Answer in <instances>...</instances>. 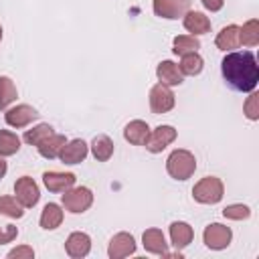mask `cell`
Segmentation results:
<instances>
[{
  "label": "cell",
  "mask_w": 259,
  "mask_h": 259,
  "mask_svg": "<svg viewBox=\"0 0 259 259\" xmlns=\"http://www.w3.org/2000/svg\"><path fill=\"white\" fill-rule=\"evenodd\" d=\"M239 36H241V45L257 47L259 45V20L251 18L249 22H245L243 28H239Z\"/></svg>",
  "instance_id": "cell-25"
},
{
  "label": "cell",
  "mask_w": 259,
  "mask_h": 259,
  "mask_svg": "<svg viewBox=\"0 0 259 259\" xmlns=\"http://www.w3.org/2000/svg\"><path fill=\"white\" fill-rule=\"evenodd\" d=\"M42 182H45V186L51 192H65V190H69L75 184V174L51 170V172H45L42 174Z\"/></svg>",
  "instance_id": "cell-12"
},
{
  "label": "cell",
  "mask_w": 259,
  "mask_h": 259,
  "mask_svg": "<svg viewBox=\"0 0 259 259\" xmlns=\"http://www.w3.org/2000/svg\"><path fill=\"white\" fill-rule=\"evenodd\" d=\"M156 75L160 79V83L168 85V87H174V85H180L184 81V75L180 73L178 65L172 63V61H162L156 69Z\"/></svg>",
  "instance_id": "cell-16"
},
{
  "label": "cell",
  "mask_w": 259,
  "mask_h": 259,
  "mask_svg": "<svg viewBox=\"0 0 259 259\" xmlns=\"http://www.w3.org/2000/svg\"><path fill=\"white\" fill-rule=\"evenodd\" d=\"M148 136H150V127H148V123L142 121V119L130 121V123L125 125V130H123V138H125L130 144H134V146H144L146 140H148Z\"/></svg>",
  "instance_id": "cell-18"
},
{
  "label": "cell",
  "mask_w": 259,
  "mask_h": 259,
  "mask_svg": "<svg viewBox=\"0 0 259 259\" xmlns=\"http://www.w3.org/2000/svg\"><path fill=\"white\" fill-rule=\"evenodd\" d=\"M8 257L10 259H20V257H26V259H32L34 257V251H32V247H28V245H22V247H16V249H12L10 253H8Z\"/></svg>",
  "instance_id": "cell-34"
},
{
  "label": "cell",
  "mask_w": 259,
  "mask_h": 259,
  "mask_svg": "<svg viewBox=\"0 0 259 259\" xmlns=\"http://www.w3.org/2000/svg\"><path fill=\"white\" fill-rule=\"evenodd\" d=\"M61 223H63V210H61V206L55 204V202L45 204V208L40 212V227L47 229V231H53Z\"/></svg>",
  "instance_id": "cell-22"
},
{
  "label": "cell",
  "mask_w": 259,
  "mask_h": 259,
  "mask_svg": "<svg viewBox=\"0 0 259 259\" xmlns=\"http://www.w3.org/2000/svg\"><path fill=\"white\" fill-rule=\"evenodd\" d=\"M223 192H225V186L217 176H204L192 188V196L200 204H217L223 198Z\"/></svg>",
  "instance_id": "cell-3"
},
{
  "label": "cell",
  "mask_w": 259,
  "mask_h": 259,
  "mask_svg": "<svg viewBox=\"0 0 259 259\" xmlns=\"http://www.w3.org/2000/svg\"><path fill=\"white\" fill-rule=\"evenodd\" d=\"M14 194H16V200L24 206V208H30L38 202V186L36 182L30 178V176H20L16 182H14Z\"/></svg>",
  "instance_id": "cell-6"
},
{
  "label": "cell",
  "mask_w": 259,
  "mask_h": 259,
  "mask_svg": "<svg viewBox=\"0 0 259 259\" xmlns=\"http://www.w3.org/2000/svg\"><path fill=\"white\" fill-rule=\"evenodd\" d=\"M239 28H241V26H237V24H229V26H225V28L217 34V40H214L217 49H221V51H233V49L241 47Z\"/></svg>",
  "instance_id": "cell-20"
},
{
  "label": "cell",
  "mask_w": 259,
  "mask_h": 259,
  "mask_svg": "<svg viewBox=\"0 0 259 259\" xmlns=\"http://www.w3.org/2000/svg\"><path fill=\"white\" fill-rule=\"evenodd\" d=\"M200 49V40L194 34H178L174 38V53L176 55H188V53H196Z\"/></svg>",
  "instance_id": "cell-26"
},
{
  "label": "cell",
  "mask_w": 259,
  "mask_h": 259,
  "mask_svg": "<svg viewBox=\"0 0 259 259\" xmlns=\"http://www.w3.org/2000/svg\"><path fill=\"white\" fill-rule=\"evenodd\" d=\"M53 134V127L49 125V123H38V125H34L32 130H26V134H24V142L26 144H30V146H38L45 138H49Z\"/></svg>",
  "instance_id": "cell-30"
},
{
  "label": "cell",
  "mask_w": 259,
  "mask_h": 259,
  "mask_svg": "<svg viewBox=\"0 0 259 259\" xmlns=\"http://www.w3.org/2000/svg\"><path fill=\"white\" fill-rule=\"evenodd\" d=\"M16 235H18V229H16L14 225H4V227H0V245L12 243V241L16 239Z\"/></svg>",
  "instance_id": "cell-33"
},
{
  "label": "cell",
  "mask_w": 259,
  "mask_h": 259,
  "mask_svg": "<svg viewBox=\"0 0 259 259\" xmlns=\"http://www.w3.org/2000/svg\"><path fill=\"white\" fill-rule=\"evenodd\" d=\"M200 2H202V6H204L206 10H210V12L221 10L223 4H225V0H200Z\"/></svg>",
  "instance_id": "cell-35"
},
{
  "label": "cell",
  "mask_w": 259,
  "mask_h": 259,
  "mask_svg": "<svg viewBox=\"0 0 259 259\" xmlns=\"http://www.w3.org/2000/svg\"><path fill=\"white\" fill-rule=\"evenodd\" d=\"M91 152L95 156L97 162H107L113 156V142L107 136H95L91 142Z\"/></svg>",
  "instance_id": "cell-23"
},
{
  "label": "cell",
  "mask_w": 259,
  "mask_h": 259,
  "mask_svg": "<svg viewBox=\"0 0 259 259\" xmlns=\"http://www.w3.org/2000/svg\"><path fill=\"white\" fill-rule=\"evenodd\" d=\"M16 99V87L10 77H0V109H8V105Z\"/></svg>",
  "instance_id": "cell-28"
},
{
  "label": "cell",
  "mask_w": 259,
  "mask_h": 259,
  "mask_svg": "<svg viewBox=\"0 0 259 259\" xmlns=\"http://www.w3.org/2000/svg\"><path fill=\"white\" fill-rule=\"evenodd\" d=\"M166 170L176 180H188L196 170V158L188 150H174L166 160Z\"/></svg>",
  "instance_id": "cell-2"
},
{
  "label": "cell",
  "mask_w": 259,
  "mask_h": 259,
  "mask_svg": "<svg viewBox=\"0 0 259 259\" xmlns=\"http://www.w3.org/2000/svg\"><path fill=\"white\" fill-rule=\"evenodd\" d=\"M67 144V140H65V136H61V134H51L49 138H45L36 148H38V154L42 156V158H47V160H53V158H57L59 154H61V150H63V146Z\"/></svg>",
  "instance_id": "cell-21"
},
{
  "label": "cell",
  "mask_w": 259,
  "mask_h": 259,
  "mask_svg": "<svg viewBox=\"0 0 259 259\" xmlns=\"http://www.w3.org/2000/svg\"><path fill=\"white\" fill-rule=\"evenodd\" d=\"M142 243H144V249L150 251V253L164 255V257H166V253H168V243H166L164 233H162L160 229H148V231H144Z\"/></svg>",
  "instance_id": "cell-15"
},
{
  "label": "cell",
  "mask_w": 259,
  "mask_h": 259,
  "mask_svg": "<svg viewBox=\"0 0 259 259\" xmlns=\"http://www.w3.org/2000/svg\"><path fill=\"white\" fill-rule=\"evenodd\" d=\"M192 237H194V233H192V227H190L188 223L174 221V223L170 225V239H172V245H174L176 249L188 247V245L192 243Z\"/></svg>",
  "instance_id": "cell-17"
},
{
  "label": "cell",
  "mask_w": 259,
  "mask_h": 259,
  "mask_svg": "<svg viewBox=\"0 0 259 259\" xmlns=\"http://www.w3.org/2000/svg\"><path fill=\"white\" fill-rule=\"evenodd\" d=\"M249 214H251V208L247 204H229L223 208V217L231 221H243V219H249Z\"/></svg>",
  "instance_id": "cell-31"
},
{
  "label": "cell",
  "mask_w": 259,
  "mask_h": 259,
  "mask_svg": "<svg viewBox=\"0 0 259 259\" xmlns=\"http://www.w3.org/2000/svg\"><path fill=\"white\" fill-rule=\"evenodd\" d=\"M65 249H67V253H69L71 257H75V259L85 257V255L91 251V237H89L87 233H81V231L71 233V235L67 237Z\"/></svg>",
  "instance_id": "cell-13"
},
{
  "label": "cell",
  "mask_w": 259,
  "mask_h": 259,
  "mask_svg": "<svg viewBox=\"0 0 259 259\" xmlns=\"http://www.w3.org/2000/svg\"><path fill=\"white\" fill-rule=\"evenodd\" d=\"M221 69H223V77L225 81L237 89V91H243V93H249L257 87V81H259V67L255 63V57L253 53L249 51H243V53H229L223 63H221Z\"/></svg>",
  "instance_id": "cell-1"
},
{
  "label": "cell",
  "mask_w": 259,
  "mask_h": 259,
  "mask_svg": "<svg viewBox=\"0 0 259 259\" xmlns=\"http://www.w3.org/2000/svg\"><path fill=\"white\" fill-rule=\"evenodd\" d=\"M243 109H245V115H247L249 119H253V121L259 119V93L253 91V93L247 97Z\"/></svg>",
  "instance_id": "cell-32"
},
{
  "label": "cell",
  "mask_w": 259,
  "mask_h": 259,
  "mask_svg": "<svg viewBox=\"0 0 259 259\" xmlns=\"http://www.w3.org/2000/svg\"><path fill=\"white\" fill-rule=\"evenodd\" d=\"M202 67H204V61H202V57H200L198 53L182 55V61H180V65H178L180 73H182V75H190V77L198 75V73L202 71Z\"/></svg>",
  "instance_id": "cell-24"
},
{
  "label": "cell",
  "mask_w": 259,
  "mask_h": 259,
  "mask_svg": "<svg viewBox=\"0 0 259 259\" xmlns=\"http://www.w3.org/2000/svg\"><path fill=\"white\" fill-rule=\"evenodd\" d=\"M174 107V93L168 85L164 83H156L150 91V109L152 113L160 115V113H166Z\"/></svg>",
  "instance_id": "cell-5"
},
{
  "label": "cell",
  "mask_w": 259,
  "mask_h": 259,
  "mask_svg": "<svg viewBox=\"0 0 259 259\" xmlns=\"http://www.w3.org/2000/svg\"><path fill=\"white\" fill-rule=\"evenodd\" d=\"M202 239H204V245H206L208 249L219 251V249L229 247V243H231V239H233V233H231L229 227L219 225V223H212V225H208V227L204 229Z\"/></svg>",
  "instance_id": "cell-7"
},
{
  "label": "cell",
  "mask_w": 259,
  "mask_h": 259,
  "mask_svg": "<svg viewBox=\"0 0 259 259\" xmlns=\"http://www.w3.org/2000/svg\"><path fill=\"white\" fill-rule=\"evenodd\" d=\"M91 204H93V192L87 186H77V188L71 186L63 194V206L69 212H75V214L85 212Z\"/></svg>",
  "instance_id": "cell-4"
},
{
  "label": "cell",
  "mask_w": 259,
  "mask_h": 259,
  "mask_svg": "<svg viewBox=\"0 0 259 259\" xmlns=\"http://www.w3.org/2000/svg\"><path fill=\"white\" fill-rule=\"evenodd\" d=\"M176 140V130L172 125H158L156 130L150 132L148 140H146V150L152 152V154H158L162 152L166 146H170L172 142Z\"/></svg>",
  "instance_id": "cell-8"
},
{
  "label": "cell",
  "mask_w": 259,
  "mask_h": 259,
  "mask_svg": "<svg viewBox=\"0 0 259 259\" xmlns=\"http://www.w3.org/2000/svg\"><path fill=\"white\" fill-rule=\"evenodd\" d=\"M24 206L16 200V196H0V214H6L10 219H20L24 214Z\"/></svg>",
  "instance_id": "cell-29"
},
{
  "label": "cell",
  "mask_w": 259,
  "mask_h": 259,
  "mask_svg": "<svg viewBox=\"0 0 259 259\" xmlns=\"http://www.w3.org/2000/svg\"><path fill=\"white\" fill-rule=\"evenodd\" d=\"M0 40H2V26H0Z\"/></svg>",
  "instance_id": "cell-37"
},
{
  "label": "cell",
  "mask_w": 259,
  "mask_h": 259,
  "mask_svg": "<svg viewBox=\"0 0 259 259\" xmlns=\"http://www.w3.org/2000/svg\"><path fill=\"white\" fill-rule=\"evenodd\" d=\"M36 117H38L36 109L30 107V105H26V103H20V105H16L12 109H6V113H4L6 123L12 125V127H24L32 119H36Z\"/></svg>",
  "instance_id": "cell-11"
},
{
  "label": "cell",
  "mask_w": 259,
  "mask_h": 259,
  "mask_svg": "<svg viewBox=\"0 0 259 259\" xmlns=\"http://www.w3.org/2000/svg\"><path fill=\"white\" fill-rule=\"evenodd\" d=\"M184 28L188 32H192L194 36L196 34H206L210 30V20L208 16H204L202 12H196V10H188L184 14Z\"/></svg>",
  "instance_id": "cell-19"
},
{
  "label": "cell",
  "mask_w": 259,
  "mask_h": 259,
  "mask_svg": "<svg viewBox=\"0 0 259 259\" xmlns=\"http://www.w3.org/2000/svg\"><path fill=\"white\" fill-rule=\"evenodd\" d=\"M190 10V0H154V12L160 18L176 20Z\"/></svg>",
  "instance_id": "cell-9"
},
{
  "label": "cell",
  "mask_w": 259,
  "mask_h": 259,
  "mask_svg": "<svg viewBox=\"0 0 259 259\" xmlns=\"http://www.w3.org/2000/svg\"><path fill=\"white\" fill-rule=\"evenodd\" d=\"M6 174V162L2 160V156H0V178Z\"/></svg>",
  "instance_id": "cell-36"
},
{
  "label": "cell",
  "mask_w": 259,
  "mask_h": 259,
  "mask_svg": "<svg viewBox=\"0 0 259 259\" xmlns=\"http://www.w3.org/2000/svg\"><path fill=\"white\" fill-rule=\"evenodd\" d=\"M20 150V138L8 130H0V156H12Z\"/></svg>",
  "instance_id": "cell-27"
},
{
  "label": "cell",
  "mask_w": 259,
  "mask_h": 259,
  "mask_svg": "<svg viewBox=\"0 0 259 259\" xmlns=\"http://www.w3.org/2000/svg\"><path fill=\"white\" fill-rule=\"evenodd\" d=\"M87 152H89V148H87V144L83 140H73V142L63 146L59 158L65 164H79V162H83L87 158Z\"/></svg>",
  "instance_id": "cell-14"
},
{
  "label": "cell",
  "mask_w": 259,
  "mask_h": 259,
  "mask_svg": "<svg viewBox=\"0 0 259 259\" xmlns=\"http://www.w3.org/2000/svg\"><path fill=\"white\" fill-rule=\"evenodd\" d=\"M134 253H136V241L130 233H117L111 237L109 247H107V255L111 259H123Z\"/></svg>",
  "instance_id": "cell-10"
}]
</instances>
